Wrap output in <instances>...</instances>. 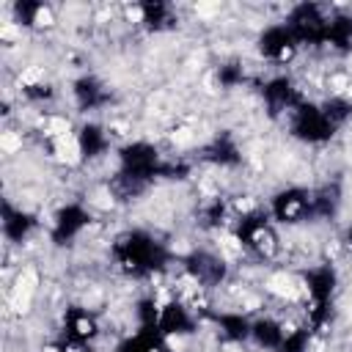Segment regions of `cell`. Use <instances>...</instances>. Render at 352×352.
Instances as JSON below:
<instances>
[{"label":"cell","instance_id":"6da1fadb","mask_svg":"<svg viewBox=\"0 0 352 352\" xmlns=\"http://www.w3.org/2000/svg\"><path fill=\"white\" fill-rule=\"evenodd\" d=\"M50 157H52V162L55 165H60V168H77V165H82V160H85V151H82V143H80V138H77V132H72V135H63V138H55L52 143H50Z\"/></svg>","mask_w":352,"mask_h":352},{"label":"cell","instance_id":"7a4b0ae2","mask_svg":"<svg viewBox=\"0 0 352 352\" xmlns=\"http://www.w3.org/2000/svg\"><path fill=\"white\" fill-rule=\"evenodd\" d=\"M58 22H60V19H58V14H55L52 6H33L30 16H28V25H30L33 30H44V33L55 30Z\"/></svg>","mask_w":352,"mask_h":352},{"label":"cell","instance_id":"3957f363","mask_svg":"<svg viewBox=\"0 0 352 352\" xmlns=\"http://www.w3.org/2000/svg\"><path fill=\"white\" fill-rule=\"evenodd\" d=\"M0 148H3L6 157L22 154V148H25V132H22V129H6V132L0 135Z\"/></svg>","mask_w":352,"mask_h":352}]
</instances>
